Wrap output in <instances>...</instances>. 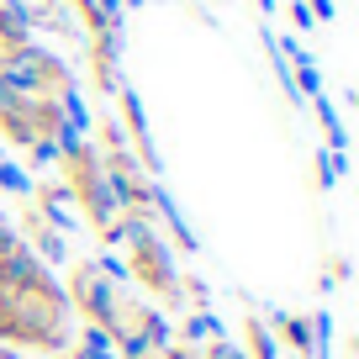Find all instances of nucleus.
Instances as JSON below:
<instances>
[{
	"label": "nucleus",
	"mask_w": 359,
	"mask_h": 359,
	"mask_svg": "<svg viewBox=\"0 0 359 359\" xmlns=\"http://www.w3.org/2000/svg\"><path fill=\"white\" fill-rule=\"evenodd\" d=\"M0 79L16 90V95H58L69 85V69L53 48H37V43H22V48H6L0 53Z\"/></svg>",
	"instance_id": "f257e3e1"
},
{
	"label": "nucleus",
	"mask_w": 359,
	"mask_h": 359,
	"mask_svg": "<svg viewBox=\"0 0 359 359\" xmlns=\"http://www.w3.org/2000/svg\"><path fill=\"white\" fill-rule=\"evenodd\" d=\"M122 296L127 291L106 275L101 264H95V259H79V264L69 269V296H64V302L74 306L90 327H106V333H111L116 312H122Z\"/></svg>",
	"instance_id": "f03ea898"
},
{
	"label": "nucleus",
	"mask_w": 359,
	"mask_h": 359,
	"mask_svg": "<svg viewBox=\"0 0 359 359\" xmlns=\"http://www.w3.org/2000/svg\"><path fill=\"white\" fill-rule=\"evenodd\" d=\"M106 338H111L116 359H148V354H158V348H169V323H164L158 306L137 302V296H122V312H116V323H111Z\"/></svg>",
	"instance_id": "7ed1b4c3"
},
{
	"label": "nucleus",
	"mask_w": 359,
	"mask_h": 359,
	"mask_svg": "<svg viewBox=\"0 0 359 359\" xmlns=\"http://www.w3.org/2000/svg\"><path fill=\"white\" fill-rule=\"evenodd\" d=\"M116 64H122V27L90 32V74H95V90H101V95H116V85H122Z\"/></svg>",
	"instance_id": "20e7f679"
},
{
	"label": "nucleus",
	"mask_w": 359,
	"mask_h": 359,
	"mask_svg": "<svg viewBox=\"0 0 359 359\" xmlns=\"http://www.w3.org/2000/svg\"><path fill=\"white\" fill-rule=\"evenodd\" d=\"M269 333L280 338L285 348H291L296 359H317V344H312V317H296V312H275L269 317Z\"/></svg>",
	"instance_id": "39448f33"
},
{
	"label": "nucleus",
	"mask_w": 359,
	"mask_h": 359,
	"mask_svg": "<svg viewBox=\"0 0 359 359\" xmlns=\"http://www.w3.org/2000/svg\"><path fill=\"white\" fill-rule=\"evenodd\" d=\"M148 212H158V217H164V222H169V233H175V243H180V248H191V254H196V248H201V243H196V233H191V222L180 217L175 196H169L164 185H158V180H148Z\"/></svg>",
	"instance_id": "423d86ee"
},
{
	"label": "nucleus",
	"mask_w": 359,
	"mask_h": 359,
	"mask_svg": "<svg viewBox=\"0 0 359 359\" xmlns=\"http://www.w3.org/2000/svg\"><path fill=\"white\" fill-rule=\"evenodd\" d=\"M22 233H27V238H32V243H37V248H32V254H37V259H43V264H64V254H69V243H64V233H58V227H48V222H43V217H37V206H32V212H27V217H22Z\"/></svg>",
	"instance_id": "0eeeda50"
},
{
	"label": "nucleus",
	"mask_w": 359,
	"mask_h": 359,
	"mask_svg": "<svg viewBox=\"0 0 359 359\" xmlns=\"http://www.w3.org/2000/svg\"><path fill=\"white\" fill-rule=\"evenodd\" d=\"M32 43V22H27V0H0V48Z\"/></svg>",
	"instance_id": "6e6552de"
},
{
	"label": "nucleus",
	"mask_w": 359,
	"mask_h": 359,
	"mask_svg": "<svg viewBox=\"0 0 359 359\" xmlns=\"http://www.w3.org/2000/svg\"><path fill=\"white\" fill-rule=\"evenodd\" d=\"M32 101V95H27ZM27 101H11V106H0V133H6V143H16V148H27L37 137V127H32V111H27Z\"/></svg>",
	"instance_id": "1a4fd4ad"
},
{
	"label": "nucleus",
	"mask_w": 359,
	"mask_h": 359,
	"mask_svg": "<svg viewBox=\"0 0 359 359\" xmlns=\"http://www.w3.org/2000/svg\"><path fill=\"white\" fill-rule=\"evenodd\" d=\"M243 354L248 359H280V344L264 327V317H243Z\"/></svg>",
	"instance_id": "9d476101"
},
{
	"label": "nucleus",
	"mask_w": 359,
	"mask_h": 359,
	"mask_svg": "<svg viewBox=\"0 0 359 359\" xmlns=\"http://www.w3.org/2000/svg\"><path fill=\"white\" fill-rule=\"evenodd\" d=\"M312 106H317V116H323L327 148H333V154H344V148H348V133H344V116H338V106L327 101V95H312Z\"/></svg>",
	"instance_id": "9b49d317"
},
{
	"label": "nucleus",
	"mask_w": 359,
	"mask_h": 359,
	"mask_svg": "<svg viewBox=\"0 0 359 359\" xmlns=\"http://www.w3.org/2000/svg\"><path fill=\"white\" fill-rule=\"evenodd\" d=\"M201 338H222V323L212 312H191L180 323V344H201Z\"/></svg>",
	"instance_id": "f8f14e48"
},
{
	"label": "nucleus",
	"mask_w": 359,
	"mask_h": 359,
	"mask_svg": "<svg viewBox=\"0 0 359 359\" xmlns=\"http://www.w3.org/2000/svg\"><path fill=\"white\" fill-rule=\"evenodd\" d=\"M74 359H116V348H111V338H106V327H85V333H79Z\"/></svg>",
	"instance_id": "ddd939ff"
},
{
	"label": "nucleus",
	"mask_w": 359,
	"mask_h": 359,
	"mask_svg": "<svg viewBox=\"0 0 359 359\" xmlns=\"http://www.w3.org/2000/svg\"><path fill=\"white\" fill-rule=\"evenodd\" d=\"M344 169H348V158L333 154V148H323V154H317V185H323V191H333L338 180H344Z\"/></svg>",
	"instance_id": "4468645a"
},
{
	"label": "nucleus",
	"mask_w": 359,
	"mask_h": 359,
	"mask_svg": "<svg viewBox=\"0 0 359 359\" xmlns=\"http://www.w3.org/2000/svg\"><path fill=\"white\" fill-rule=\"evenodd\" d=\"M0 191H11V196H32V175H27L22 164H11V158H0Z\"/></svg>",
	"instance_id": "2eb2a0df"
},
{
	"label": "nucleus",
	"mask_w": 359,
	"mask_h": 359,
	"mask_svg": "<svg viewBox=\"0 0 359 359\" xmlns=\"http://www.w3.org/2000/svg\"><path fill=\"white\" fill-rule=\"evenodd\" d=\"M312 344H317V359H327V348H333V317L327 312H312Z\"/></svg>",
	"instance_id": "dca6fc26"
},
{
	"label": "nucleus",
	"mask_w": 359,
	"mask_h": 359,
	"mask_svg": "<svg viewBox=\"0 0 359 359\" xmlns=\"http://www.w3.org/2000/svg\"><path fill=\"white\" fill-rule=\"evenodd\" d=\"M27 158H32L37 169L58 164V143H53V137H32V143H27Z\"/></svg>",
	"instance_id": "f3484780"
},
{
	"label": "nucleus",
	"mask_w": 359,
	"mask_h": 359,
	"mask_svg": "<svg viewBox=\"0 0 359 359\" xmlns=\"http://www.w3.org/2000/svg\"><path fill=\"white\" fill-rule=\"evenodd\" d=\"M69 6H74V16H79L85 27H90V32H101V27H111V22L101 16V6H95V0H69Z\"/></svg>",
	"instance_id": "a211bd4d"
},
{
	"label": "nucleus",
	"mask_w": 359,
	"mask_h": 359,
	"mask_svg": "<svg viewBox=\"0 0 359 359\" xmlns=\"http://www.w3.org/2000/svg\"><path fill=\"white\" fill-rule=\"evenodd\" d=\"M201 354H206V359H248L243 348H238V344H227V338H212V344H206Z\"/></svg>",
	"instance_id": "6ab92c4d"
},
{
	"label": "nucleus",
	"mask_w": 359,
	"mask_h": 359,
	"mask_svg": "<svg viewBox=\"0 0 359 359\" xmlns=\"http://www.w3.org/2000/svg\"><path fill=\"white\" fill-rule=\"evenodd\" d=\"M16 243H22V233H16V227H11V222H6V212H0V259L11 254V248H16Z\"/></svg>",
	"instance_id": "aec40b11"
},
{
	"label": "nucleus",
	"mask_w": 359,
	"mask_h": 359,
	"mask_svg": "<svg viewBox=\"0 0 359 359\" xmlns=\"http://www.w3.org/2000/svg\"><path fill=\"white\" fill-rule=\"evenodd\" d=\"M291 22H296V32H312V27H317V16L306 11V0H296V6H291Z\"/></svg>",
	"instance_id": "412c9836"
},
{
	"label": "nucleus",
	"mask_w": 359,
	"mask_h": 359,
	"mask_svg": "<svg viewBox=\"0 0 359 359\" xmlns=\"http://www.w3.org/2000/svg\"><path fill=\"white\" fill-rule=\"evenodd\" d=\"M306 11H312L317 22H333V0H306Z\"/></svg>",
	"instance_id": "4be33fe9"
},
{
	"label": "nucleus",
	"mask_w": 359,
	"mask_h": 359,
	"mask_svg": "<svg viewBox=\"0 0 359 359\" xmlns=\"http://www.w3.org/2000/svg\"><path fill=\"white\" fill-rule=\"evenodd\" d=\"M143 6H148V0H122V11H143Z\"/></svg>",
	"instance_id": "5701e85b"
},
{
	"label": "nucleus",
	"mask_w": 359,
	"mask_h": 359,
	"mask_svg": "<svg viewBox=\"0 0 359 359\" xmlns=\"http://www.w3.org/2000/svg\"><path fill=\"white\" fill-rule=\"evenodd\" d=\"M259 11H264V16H275V0H259Z\"/></svg>",
	"instance_id": "b1692460"
},
{
	"label": "nucleus",
	"mask_w": 359,
	"mask_h": 359,
	"mask_svg": "<svg viewBox=\"0 0 359 359\" xmlns=\"http://www.w3.org/2000/svg\"><path fill=\"white\" fill-rule=\"evenodd\" d=\"M191 6H201V0H191Z\"/></svg>",
	"instance_id": "393cba45"
}]
</instances>
